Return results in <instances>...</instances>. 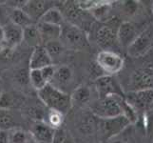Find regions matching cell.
I'll list each match as a JSON object with an SVG mask.
<instances>
[{"instance_id": "8", "label": "cell", "mask_w": 153, "mask_h": 143, "mask_svg": "<svg viewBox=\"0 0 153 143\" xmlns=\"http://www.w3.org/2000/svg\"><path fill=\"white\" fill-rule=\"evenodd\" d=\"M36 27L39 31L42 45H46L52 41H56L60 39L61 35V26L51 25L44 22H37Z\"/></svg>"}, {"instance_id": "27", "label": "cell", "mask_w": 153, "mask_h": 143, "mask_svg": "<svg viewBox=\"0 0 153 143\" xmlns=\"http://www.w3.org/2000/svg\"><path fill=\"white\" fill-rule=\"evenodd\" d=\"M52 143H74V142H73V139L71 136V135L66 130H63L60 128L58 130H55V134L53 136Z\"/></svg>"}, {"instance_id": "2", "label": "cell", "mask_w": 153, "mask_h": 143, "mask_svg": "<svg viewBox=\"0 0 153 143\" xmlns=\"http://www.w3.org/2000/svg\"><path fill=\"white\" fill-rule=\"evenodd\" d=\"M59 40L68 50L81 51L88 46V35L85 30L68 22H65L61 26Z\"/></svg>"}, {"instance_id": "29", "label": "cell", "mask_w": 153, "mask_h": 143, "mask_svg": "<svg viewBox=\"0 0 153 143\" xmlns=\"http://www.w3.org/2000/svg\"><path fill=\"white\" fill-rule=\"evenodd\" d=\"M12 12V9L8 7L6 4H0V26H6L10 22V14Z\"/></svg>"}, {"instance_id": "3", "label": "cell", "mask_w": 153, "mask_h": 143, "mask_svg": "<svg viewBox=\"0 0 153 143\" xmlns=\"http://www.w3.org/2000/svg\"><path fill=\"white\" fill-rule=\"evenodd\" d=\"M91 112L101 119L113 118L121 115L122 108L115 95L100 98L99 101L91 106Z\"/></svg>"}, {"instance_id": "15", "label": "cell", "mask_w": 153, "mask_h": 143, "mask_svg": "<svg viewBox=\"0 0 153 143\" xmlns=\"http://www.w3.org/2000/svg\"><path fill=\"white\" fill-rule=\"evenodd\" d=\"M10 20L12 23L22 28L23 30L36 24L22 9H12V12L10 14Z\"/></svg>"}, {"instance_id": "11", "label": "cell", "mask_w": 153, "mask_h": 143, "mask_svg": "<svg viewBox=\"0 0 153 143\" xmlns=\"http://www.w3.org/2000/svg\"><path fill=\"white\" fill-rule=\"evenodd\" d=\"M153 41V30H149L146 31L145 34H142L140 37L136 38L134 42L130 44L129 48V52L132 55H137L140 54H143L147 49L151 46Z\"/></svg>"}, {"instance_id": "33", "label": "cell", "mask_w": 153, "mask_h": 143, "mask_svg": "<svg viewBox=\"0 0 153 143\" xmlns=\"http://www.w3.org/2000/svg\"><path fill=\"white\" fill-rule=\"evenodd\" d=\"M112 143H122V142H120V141L118 140V141H115V142H112Z\"/></svg>"}, {"instance_id": "19", "label": "cell", "mask_w": 153, "mask_h": 143, "mask_svg": "<svg viewBox=\"0 0 153 143\" xmlns=\"http://www.w3.org/2000/svg\"><path fill=\"white\" fill-rule=\"evenodd\" d=\"M135 37V29L133 26L129 23H124L120 26L119 31L117 33V38L120 43L126 46L130 45L132 40Z\"/></svg>"}, {"instance_id": "32", "label": "cell", "mask_w": 153, "mask_h": 143, "mask_svg": "<svg viewBox=\"0 0 153 143\" xmlns=\"http://www.w3.org/2000/svg\"><path fill=\"white\" fill-rule=\"evenodd\" d=\"M0 47L5 49V34H4V28L0 26Z\"/></svg>"}, {"instance_id": "31", "label": "cell", "mask_w": 153, "mask_h": 143, "mask_svg": "<svg viewBox=\"0 0 153 143\" xmlns=\"http://www.w3.org/2000/svg\"><path fill=\"white\" fill-rule=\"evenodd\" d=\"M0 143H9L8 131H0Z\"/></svg>"}, {"instance_id": "26", "label": "cell", "mask_w": 153, "mask_h": 143, "mask_svg": "<svg viewBox=\"0 0 153 143\" xmlns=\"http://www.w3.org/2000/svg\"><path fill=\"white\" fill-rule=\"evenodd\" d=\"M29 79L30 84L34 89L37 90V92L40 91L41 89H43L46 85H48V83L46 82L43 77L41 70H30Z\"/></svg>"}, {"instance_id": "1", "label": "cell", "mask_w": 153, "mask_h": 143, "mask_svg": "<svg viewBox=\"0 0 153 143\" xmlns=\"http://www.w3.org/2000/svg\"><path fill=\"white\" fill-rule=\"evenodd\" d=\"M38 97L50 110L58 111L64 115L72 105L71 95L51 84H48L38 91Z\"/></svg>"}, {"instance_id": "13", "label": "cell", "mask_w": 153, "mask_h": 143, "mask_svg": "<svg viewBox=\"0 0 153 143\" xmlns=\"http://www.w3.org/2000/svg\"><path fill=\"white\" fill-rule=\"evenodd\" d=\"M73 78L72 70L66 65H63L60 67H55L54 76L51 81V85L61 90L62 86H66L70 83Z\"/></svg>"}, {"instance_id": "5", "label": "cell", "mask_w": 153, "mask_h": 143, "mask_svg": "<svg viewBox=\"0 0 153 143\" xmlns=\"http://www.w3.org/2000/svg\"><path fill=\"white\" fill-rule=\"evenodd\" d=\"M30 134L36 143H52L55 130L46 122L38 121L33 126Z\"/></svg>"}, {"instance_id": "24", "label": "cell", "mask_w": 153, "mask_h": 143, "mask_svg": "<svg viewBox=\"0 0 153 143\" xmlns=\"http://www.w3.org/2000/svg\"><path fill=\"white\" fill-rule=\"evenodd\" d=\"M64 122V114H62L58 111L50 110L48 115H47V124L50 125L52 129L58 130L61 128V126Z\"/></svg>"}, {"instance_id": "28", "label": "cell", "mask_w": 153, "mask_h": 143, "mask_svg": "<svg viewBox=\"0 0 153 143\" xmlns=\"http://www.w3.org/2000/svg\"><path fill=\"white\" fill-rule=\"evenodd\" d=\"M16 98L13 94H3L0 97V109L9 110L10 107L15 105Z\"/></svg>"}, {"instance_id": "23", "label": "cell", "mask_w": 153, "mask_h": 143, "mask_svg": "<svg viewBox=\"0 0 153 143\" xmlns=\"http://www.w3.org/2000/svg\"><path fill=\"white\" fill-rule=\"evenodd\" d=\"M153 100V91H145L139 94H136L130 97V101L134 104L136 107L144 108L149 105Z\"/></svg>"}, {"instance_id": "12", "label": "cell", "mask_w": 153, "mask_h": 143, "mask_svg": "<svg viewBox=\"0 0 153 143\" xmlns=\"http://www.w3.org/2000/svg\"><path fill=\"white\" fill-rule=\"evenodd\" d=\"M97 43L107 49V48L112 47L117 41V33L116 31L111 27V26H104L100 28L96 34Z\"/></svg>"}, {"instance_id": "25", "label": "cell", "mask_w": 153, "mask_h": 143, "mask_svg": "<svg viewBox=\"0 0 153 143\" xmlns=\"http://www.w3.org/2000/svg\"><path fill=\"white\" fill-rule=\"evenodd\" d=\"M44 47L47 50V52H49L52 61H53L54 58H57L60 55H62L64 54V52L66 51V48L61 43L60 40H56V41L50 42V43H47L46 45H44Z\"/></svg>"}, {"instance_id": "4", "label": "cell", "mask_w": 153, "mask_h": 143, "mask_svg": "<svg viewBox=\"0 0 153 143\" xmlns=\"http://www.w3.org/2000/svg\"><path fill=\"white\" fill-rule=\"evenodd\" d=\"M96 64L105 73L113 75L121 71V69L123 68L124 60L116 52L105 50L98 54Z\"/></svg>"}, {"instance_id": "17", "label": "cell", "mask_w": 153, "mask_h": 143, "mask_svg": "<svg viewBox=\"0 0 153 143\" xmlns=\"http://www.w3.org/2000/svg\"><path fill=\"white\" fill-rule=\"evenodd\" d=\"M38 22H44V23L56 25V26H62L65 23V18L63 16L61 10L53 6L47 10Z\"/></svg>"}, {"instance_id": "30", "label": "cell", "mask_w": 153, "mask_h": 143, "mask_svg": "<svg viewBox=\"0 0 153 143\" xmlns=\"http://www.w3.org/2000/svg\"><path fill=\"white\" fill-rule=\"evenodd\" d=\"M54 72H55V67L53 65H51V66L41 69V73H42V75H43V77L48 84H51L52 79H53Z\"/></svg>"}, {"instance_id": "34", "label": "cell", "mask_w": 153, "mask_h": 143, "mask_svg": "<svg viewBox=\"0 0 153 143\" xmlns=\"http://www.w3.org/2000/svg\"><path fill=\"white\" fill-rule=\"evenodd\" d=\"M2 50H4V49H3V48H1V47H0V52H2Z\"/></svg>"}, {"instance_id": "9", "label": "cell", "mask_w": 153, "mask_h": 143, "mask_svg": "<svg viewBox=\"0 0 153 143\" xmlns=\"http://www.w3.org/2000/svg\"><path fill=\"white\" fill-rule=\"evenodd\" d=\"M5 48L13 49L23 42V29L10 22L4 26Z\"/></svg>"}, {"instance_id": "21", "label": "cell", "mask_w": 153, "mask_h": 143, "mask_svg": "<svg viewBox=\"0 0 153 143\" xmlns=\"http://www.w3.org/2000/svg\"><path fill=\"white\" fill-rule=\"evenodd\" d=\"M91 98V90L87 86H80L76 88L71 94V104L84 105Z\"/></svg>"}, {"instance_id": "14", "label": "cell", "mask_w": 153, "mask_h": 143, "mask_svg": "<svg viewBox=\"0 0 153 143\" xmlns=\"http://www.w3.org/2000/svg\"><path fill=\"white\" fill-rule=\"evenodd\" d=\"M132 84L136 89H145L153 86V73L149 69L136 71L132 76Z\"/></svg>"}, {"instance_id": "18", "label": "cell", "mask_w": 153, "mask_h": 143, "mask_svg": "<svg viewBox=\"0 0 153 143\" xmlns=\"http://www.w3.org/2000/svg\"><path fill=\"white\" fill-rule=\"evenodd\" d=\"M23 41L26 42L28 45L33 46L34 48L43 46L36 24L30 26V27L23 30Z\"/></svg>"}, {"instance_id": "6", "label": "cell", "mask_w": 153, "mask_h": 143, "mask_svg": "<svg viewBox=\"0 0 153 143\" xmlns=\"http://www.w3.org/2000/svg\"><path fill=\"white\" fill-rule=\"evenodd\" d=\"M51 65H53V61L45 47L39 46L34 48L30 58V70H41Z\"/></svg>"}, {"instance_id": "7", "label": "cell", "mask_w": 153, "mask_h": 143, "mask_svg": "<svg viewBox=\"0 0 153 143\" xmlns=\"http://www.w3.org/2000/svg\"><path fill=\"white\" fill-rule=\"evenodd\" d=\"M53 7L48 1H42V0H31V1H26L22 10L27 13L29 16L33 19L35 23L43 16V14L50 8Z\"/></svg>"}, {"instance_id": "20", "label": "cell", "mask_w": 153, "mask_h": 143, "mask_svg": "<svg viewBox=\"0 0 153 143\" xmlns=\"http://www.w3.org/2000/svg\"><path fill=\"white\" fill-rule=\"evenodd\" d=\"M9 143H31L33 141L30 134L19 128H13L8 131Z\"/></svg>"}, {"instance_id": "22", "label": "cell", "mask_w": 153, "mask_h": 143, "mask_svg": "<svg viewBox=\"0 0 153 143\" xmlns=\"http://www.w3.org/2000/svg\"><path fill=\"white\" fill-rule=\"evenodd\" d=\"M15 128V119L10 110L0 109V131H10Z\"/></svg>"}, {"instance_id": "10", "label": "cell", "mask_w": 153, "mask_h": 143, "mask_svg": "<svg viewBox=\"0 0 153 143\" xmlns=\"http://www.w3.org/2000/svg\"><path fill=\"white\" fill-rule=\"evenodd\" d=\"M126 121L124 116H117L113 118L103 119V122L101 123V129L103 134L105 137H111L115 135H117L121 130L126 126Z\"/></svg>"}, {"instance_id": "16", "label": "cell", "mask_w": 153, "mask_h": 143, "mask_svg": "<svg viewBox=\"0 0 153 143\" xmlns=\"http://www.w3.org/2000/svg\"><path fill=\"white\" fill-rule=\"evenodd\" d=\"M96 88L101 98L114 95L116 94V85L109 76L98 78L96 81Z\"/></svg>"}]
</instances>
